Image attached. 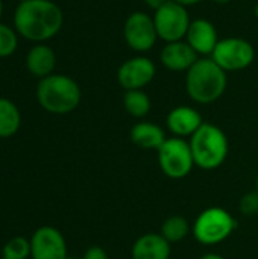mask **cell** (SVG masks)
Masks as SVG:
<instances>
[{
	"instance_id": "obj_1",
	"label": "cell",
	"mask_w": 258,
	"mask_h": 259,
	"mask_svg": "<svg viewBox=\"0 0 258 259\" xmlns=\"http://www.w3.org/2000/svg\"><path fill=\"white\" fill-rule=\"evenodd\" d=\"M62 23V11L52 0L20 2L14 12V27L17 33L38 44L53 38L61 30Z\"/></svg>"
},
{
	"instance_id": "obj_2",
	"label": "cell",
	"mask_w": 258,
	"mask_h": 259,
	"mask_svg": "<svg viewBox=\"0 0 258 259\" xmlns=\"http://www.w3.org/2000/svg\"><path fill=\"white\" fill-rule=\"evenodd\" d=\"M227 71L211 58H199L186 76V90L190 99L201 105L219 100L227 90Z\"/></svg>"
},
{
	"instance_id": "obj_3",
	"label": "cell",
	"mask_w": 258,
	"mask_h": 259,
	"mask_svg": "<svg viewBox=\"0 0 258 259\" xmlns=\"http://www.w3.org/2000/svg\"><path fill=\"white\" fill-rule=\"evenodd\" d=\"M81 88L65 74H50L40 79L36 87V100L40 106L56 115L75 111L81 103Z\"/></svg>"
},
{
	"instance_id": "obj_4",
	"label": "cell",
	"mask_w": 258,
	"mask_h": 259,
	"mask_svg": "<svg viewBox=\"0 0 258 259\" xmlns=\"http://www.w3.org/2000/svg\"><path fill=\"white\" fill-rule=\"evenodd\" d=\"M190 149L193 153L195 165L202 170H214L220 167L230 150V143L225 132L211 123H204L192 137Z\"/></svg>"
},
{
	"instance_id": "obj_5",
	"label": "cell",
	"mask_w": 258,
	"mask_h": 259,
	"mask_svg": "<svg viewBox=\"0 0 258 259\" xmlns=\"http://www.w3.org/2000/svg\"><path fill=\"white\" fill-rule=\"evenodd\" d=\"M236 226V219L227 209L211 206L198 215L193 225V235L204 246H216L230 238Z\"/></svg>"
},
{
	"instance_id": "obj_6",
	"label": "cell",
	"mask_w": 258,
	"mask_h": 259,
	"mask_svg": "<svg viewBox=\"0 0 258 259\" xmlns=\"http://www.w3.org/2000/svg\"><path fill=\"white\" fill-rule=\"evenodd\" d=\"M161 171L170 179H184L195 167L190 143L184 138H167L158 150Z\"/></svg>"
},
{
	"instance_id": "obj_7",
	"label": "cell",
	"mask_w": 258,
	"mask_h": 259,
	"mask_svg": "<svg viewBox=\"0 0 258 259\" xmlns=\"http://www.w3.org/2000/svg\"><path fill=\"white\" fill-rule=\"evenodd\" d=\"M210 58L225 71H240L254 62L255 49L245 38L231 36L220 39Z\"/></svg>"
},
{
	"instance_id": "obj_8",
	"label": "cell",
	"mask_w": 258,
	"mask_h": 259,
	"mask_svg": "<svg viewBox=\"0 0 258 259\" xmlns=\"http://www.w3.org/2000/svg\"><path fill=\"white\" fill-rule=\"evenodd\" d=\"M154 23L158 32V38L166 42H173L186 38L192 20L186 6L169 0L164 6L155 11Z\"/></svg>"
},
{
	"instance_id": "obj_9",
	"label": "cell",
	"mask_w": 258,
	"mask_h": 259,
	"mask_svg": "<svg viewBox=\"0 0 258 259\" xmlns=\"http://www.w3.org/2000/svg\"><path fill=\"white\" fill-rule=\"evenodd\" d=\"M123 36L126 44L135 52H148L151 50L157 39L158 32L154 23V17L146 12H132L123 27Z\"/></svg>"
},
{
	"instance_id": "obj_10",
	"label": "cell",
	"mask_w": 258,
	"mask_h": 259,
	"mask_svg": "<svg viewBox=\"0 0 258 259\" xmlns=\"http://www.w3.org/2000/svg\"><path fill=\"white\" fill-rule=\"evenodd\" d=\"M30 241L32 259H67V243L64 235L52 226L38 228Z\"/></svg>"
},
{
	"instance_id": "obj_11",
	"label": "cell",
	"mask_w": 258,
	"mask_h": 259,
	"mask_svg": "<svg viewBox=\"0 0 258 259\" xmlns=\"http://www.w3.org/2000/svg\"><path fill=\"white\" fill-rule=\"evenodd\" d=\"M157 67L152 59L146 56H135L125 61L117 71V80L122 88L129 90H143L155 77Z\"/></svg>"
},
{
	"instance_id": "obj_12",
	"label": "cell",
	"mask_w": 258,
	"mask_h": 259,
	"mask_svg": "<svg viewBox=\"0 0 258 259\" xmlns=\"http://www.w3.org/2000/svg\"><path fill=\"white\" fill-rule=\"evenodd\" d=\"M186 41L198 55L211 56L220 39L211 21H208L207 18H196V20H192L189 26Z\"/></svg>"
},
{
	"instance_id": "obj_13",
	"label": "cell",
	"mask_w": 258,
	"mask_h": 259,
	"mask_svg": "<svg viewBox=\"0 0 258 259\" xmlns=\"http://www.w3.org/2000/svg\"><path fill=\"white\" fill-rule=\"evenodd\" d=\"M198 59V53L184 39L167 42L161 50V62L170 71L187 73Z\"/></svg>"
},
{
	"instance_id": "obj_14",
	"label": "cell",
	"mask_w": 258,
	"mask_h": 259,
	"mask_svg": "<svg viewBox=\"0 0 258 259\" xmlns=\"http://www.w3.org/2000/svg\"><path fill=\"white\" fill-rule=\"evenodd\" d=\"M166 124L167 129L175 137L186 138V137H192L204 124V120L195 108L176 106L167 114Z\"/></svg>"
},
{
	"instance_id": "obj_15",
	"label": "cell",
	"mask_w": 258,
	"mask_h": 259,
	"mask_svg": "<svg viewBox=\"0 0 258 259\" xmlns=\"http://www.w3.org/2000/svg\"><path fill=\"white\" fill-rule=\"evenodd\" d=\"M172 253L170 243L161 234H144L132 246V259H169Z\"/></svg>"
},
{
	"instance_id": "obj_16",
	"label": "cell",
	"mask_w": 258,
	"mask_h": 259,
	"mask_svg": "<svg viewBox=\"0 0 258 259\" xmlns=\"http://www.w3.org/2000/svg\"><path fill=\"white\" fill-rule=\"evenodd\" d=\"M55 65H56V55L49 46L40 42L27 52L26 68L32 76L40 79L47 77L53 74Z\"/></svg>"
},
{
	"instance_id": "obj_17",
	"label": "cell",
	"mask_w": 258,
	"mask_h": 259,
	"mask_svg": "<svg viewBox=\"0 0 258 259\" xmlns=\"http://www.w3.org/2000/svg\"><path fill=\"white\" fill-rule=\"evenodd\" d=\"M129 137L137 147L144 150H160V147L167 140L164 131L158 124L151 121H140L134 124Z\"/></svg>"
},
{
	"instance_id": "obj_18",
	"label": "cell",
	"mask_w": 258,
	"mask_h": 259,
	"mask_svg": "<svg viewBox=\"0 0 258 259\" xmlns=\"http://www.w3.org/2000/svg\"><path fill=\"white\" fill-rule=\"evenodd\" d=\"M21 124V114L17 105L5 97H0V138L15 135Z\"/></svg>"
},
{
	"instance_id": "obj_19",
	"label": "cell",
	"mask_w": 258,
	"mask_h": 259,
	"mask_svg": "<svg viewBox=\"0 0 258 259\" xmlns=\"http://www.w3.org/2000/svg\"><path fill=\"white\" fill-rule=\"evenodd\" d=\"M123 106L131 117L143 118L151 111V99L143 90H129L123 96Z\"/></svg>"
},
{
	"instance_id": "obj_20",
	"label": "cell",
	"mask_w": 258,
	"mask_h": 259,
	"mask_svg": "<svg viewBox=\"0 0 258 259\" xmlns=\"http://www.w3.org/2000/svg\"><path fill=\"white\" fill-rule=\"evenodd\" d=\"M189 231H190L189 222L181 215H172L166 219L161 226V235L170 244L182 241L189 235Z\"/></svg>"
},
{
	"instance_id": "obj_21",
	"label": "cell",
	"mask_w": 258,
	"mask_h": 259,
	"mask_svg": "<svg viewBox=\"0 0 258 259\" xmlns=\"http://www.w3.org/2000/svg\"><path fill=\"white\" fill-rule=\"evenodd\" d=\"M30 256V241L24 237L11 238L2 249V259H27Z\"/></svg>"
},
{
	"instance_id": "obj_22",
	"label": "cell",
	"mask_w": 258,
	"mask_h": 259,
	"mask_svg": "<svg viewBox=\"0 0 258 259\" xmlns=\"http://www.w3.org/2000/svg\"><path fill=\"white\" fill-rule=\"evenodd\" d=\"M18 46V33L15 29L0 23V58L11 56Z\"/></svg>"
},
{
	"instance_id": "obj_23",
	"label": "cell",
	"mask_w": 258,
	"mask_h": 259,
	"mask_svg": "<svg viewBox=\"0 0 258 259\" xmlns=\"http://www.w3.org/2000/svg\"><path fill=\"white\" fill-rule=\"evenodd\" d=\"M239 209L245 215H257L258 214V191L245 194L239 202Z\"/></svg>"
},
{
	"instance_id": "obj_24",
	"label": "cell",
	"mask_w": 258,
	"mask_h": 259,
	"mask_svg": "<svg viewBox=\"0 0 258 259\" xmlns=\"http://www.w3.org/2000/svg\"><path fill=\"white\" fill-rule=\"evenodd\" d=\"M82 259H109L108 253L105 252L103 247L100 246H91L90 249H87V252L84 253Z\"/></svg>"
},
{
	"instance_id": "obj_25",
	"label": "cell",
	"mask_w": 258,
	"mask_h": 259,
	"mask_svg": "<svg viewBox=\"0 0 258 259\" xmlns=\"http://www.w3.org/2000/svg\"><path fill=\"white\" fill-rule=\"evenodd\" d=\"M167 2H169V0H144V3H146L151 9H154V11L160 9V8L164 6Z\"/></svg>"
},
{
	"instance_id": "obj_26",
	"label": "cell",
	"mask_w": 258,
	"mask_h": 259,
	"mask_svg": "<svg viewBox=\"0 0 258 259\" xmlns=\"http://www.w3.org/2000/svg\"><path fill=\"white\" fill-rule=\"evenodd\" d=\"M173 2H176V3H179V5H182V6H192V5H196V3H199V2H202V0H173Z\"/></svg>"
},
{
	"instance_id": "obj_27",
	"label": "cell",
	"mask_w": 258,
	"mask_h": 259,
	"mask_svg": "<svg viewBox=\"0 0 258 259\" xmlns=\"http://www.w3.org/2000/svg\"><path fill=\"white\" fill-rule=\"evenodd\" d=\"M199 259H225L222 255H217V253H205L204 256H201Z\"/></svg>"
},
{
	"instance_id": "obj_28",
	"label": "cell",
	"mask_w": 258,
	"mask_h": 259,
	"mask_svg": "<svg viewBox=\"0 0 258 259\" xmlns=\"http://www.w3.org/2000/svg\"><path fill=\"white\" fill-rule=\"evenodd\" d=\"M214 3H219V5H225V3H230L231 0H213Z\"/></svg>"
},
{
	"instance_id": "obj_29",
	"label": "cell",
	"mask_w": 258,
	"mask_h": 259,
	"mask_svg": "<svg viewBox=\"0 0 258 259\" xmlns=\"http://www.w3.org/2000/svg\"><path fill=\"white\" fill-rule=\"evenodd\" d=\"M254 15L258 18V3L255 5V8H254Z\"/></svg>"
},
{
	"instance_id": "obj_30",
	"label": "cell",
	"mask_w": 258,
	"mask_h": 259,
	"mask_svg": "<svg viewBox=\"0 0 258 259\" xmlns=\"http://www.w3.org/2000/svg\"><path fill=\"white\" fill-rule=\"evenodd\" d=\"M2 12H3V2L0 0V17H2Z\"/></svg>"
},
{
	"instance_id": "obj_31",
	"label": "cell",
	"mask_w": 258,
	"mask_h": 259,
	"mask_svg": "<svg viewBox=\"0 0 258 259\" xmlns=\"http://www.w3.org/2000/svg\"><path fill=\"white\" fill-rule=\"evenodd\" d=\"M67 259H76V258H71V256H67Z\"/></svg>"
},
{
	"instance_id": "obj_32",
	"label": "cell",
	"mask_w": 258,
	"mask_h": 259,
	"mask_svg": "<svg viewBox=\"0 0 258 259\" xmlns=\"http://www.w3.org/2000/svg\"><path fill=\"white\" fill-rule=\"evenodd\" d=\"M20 2H26V0H18V3H20Z\"/></svg>"
},
{
	"instance_id": "obj_33",
	"label": "cell",
	"mask_w": 258,
	"mask_h": 259,
	"mask_svg": "<svg viewBox=\"0 0 258 259\" xmlns=\"http://www.w3.org/2000/svg\"><path fill=\"white\" fill-rule=\"evenodd\" d=\"M257 191H258V178H257Z\"/></svg>"
}]
</instances>
